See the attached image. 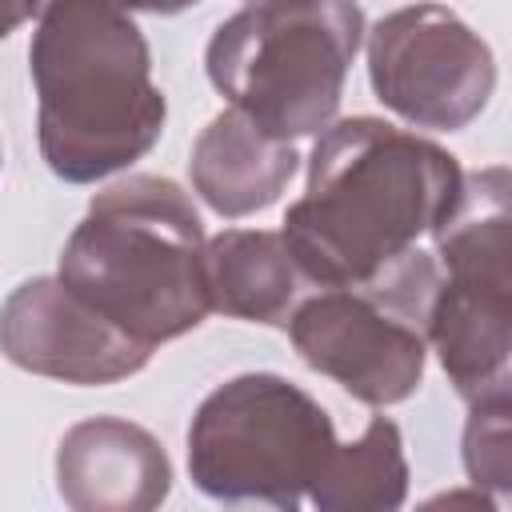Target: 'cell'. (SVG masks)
<instances>
[{"label":"cell","mask_w":512,"mask_h":512,"mask_svg":"<svg viewBox=\"0 0 512 512\" xmlns=\"http://www.w3.org/2000/svg\"><path fill=\"white\" fill-rule=\"evenodd\" d=\"M464 168L448 148L380 116L316 132L308 188L284 212V244L312 288H364L444 220Z\"/></svg>","instance_id":"obj_1"},{"label":"cell","mask_w":512,"mask_h":512,"mask_svg":"<svg viewBox=\"0 0 512 512\" xmlns=\"http://www.w3.org/2000/svg\"><path fill=\"white\" fill-rule=\"evenodd\" d=\"M28 72L44 164L68 184L124 172L164 132L152 48L120 0H36Z\"/></svg>","instance_id":"obj_2"},{"label":"cell","mask_w":512,"mask_h":512,"mask_svg":"<svg viewBox=\"0 0 512 512\" xmlns=\"http://www.w3.org/2000/svg\"><path fill=\"white\" fill-rule=\"evenodd\" d=\"M204 224L192 196L152 172L92 196L60 248L56 276L132 340L156 348L204 324Z\"/></svg>","instance_id":"obj_3"},{"label":"cell","mask_w":512,"mask_h":512,"mask_svg":"<svg viewBox=\"0 0 512 512\" xmlns=\"http://www.w3.org/2000/svg\"><path fill=\"white\" fill-rule=\"evenodd\" d=\"M360 44L356 0H244L212 32L204 72L264 136L300 140L336 120Z\"/></svg>","instance_id":"obj_4"},{"label":"cell","mask_w":512,"mask_h":512,"mask_svg":"<svg viewBox=\"0 0 512 512\" xmlns=\"http://www.w3.org/2000/svg\"><path fill=\"white\" fill-rule=\"evenodd\" d=\"M336 444L332 416L276 372L216 384L188 424V476L220 504L296 512Z\"/></svg>","instance_id":"obj_5"},{"label":"cell","mask_w":512,"mask_h":512,"mask_svg":"<svg viewBox=\"0 0 512 512\" xmlns=\"http://www.w3.org/2000/svg\"><path fill=\"white\" fill-rule=\"evenodd\" d=\"M364 44L376 100L412 128L460 132L496 92L488 40L444 4H404L364 28Z\"/></svg>","instance_id":"obj_6"},{"label":"cell","mask_w":512,"mask_h":512,"mask_svg":"<svg viewBox=\"0 0 512 512\" xmlns=\"http://www.w3.org/2000/svg\"><path fill=\"white\" fill-rule=\"evenodd\" d=\"M284 328L312 372L372 408L408 400L424 380V328L372 288H312Z\"/></svg>","instance_id":"obj_7"},{"label":"cell","mask_w":512,"mask_h":512,"mask_svg":"<svg viewBox=\"0 0 512 512\" xmlns=\"http://www.w3.org/2000/svg\"><path fill=\"white\" fill-rule=\"evenodd\" d=\"M0 352L32 376L84 388L128 380L152 360L148 344L100 316L60 276H32L8 292L0 304Z\"/></svg>","instance_id":"obj_8"},{"label":"cell","mask_w":512,"mask_h":512,"mask_svg":"<svg viewBox=\"0 0 512 512\" xmlns=\"http://www.w3.org/2000/svg\"><path fill=\"white\" fill-rule=\"evenodd\" d=\"M56 492L76 512H148L172 492V460L148 428L88 416L60 436Z\"/></svg>","instance_id":"obj_9"},{"label":"cell","mask_w":512,"mask_h":512,"mask_svg":"<svg viewBox=\"0 0 512 512\" xmlns=\"http://www.w3.org/2000/svg\"><path fill=\"white\" fill-rule=\"evenodd\" d=\"M424 344L436 352L460 400L508 392L512 372V288L436 276L424 316Z\"/></svg>","instance_id":"obj_10"},{"label":"cell","mask_w":512,"mask_h":512,"mask_svg":"<svg viewBox=\"0 0 512 512\" xmlns=\"http://www.w3.org/2000/svg\"><path fill=\"white\" fill-rule=\"evenodd\" d=\"M300 156L292 140L264 136L244 112L228 108L208 120L188 156V176L196 196L224 220L264 212L280 200L296 176Z\"/></svg>","instance_id":"obj_11"},{"label":"cell","mask_w":512,"mask_h":512,"mask_svg":"<svg viewBox=\"0 0 512 512\" xmlns=\"http://www.w3.org/2000/svg\"><path fill=\"white\" fill-rule=\"evenodd\" d=\"M204 284L212 312L284 328L312 292L288 244L272 228H224L204 244Z\"/></svg>","instance_id":"obj_12"},{"label":"cell","mask_w":512,"mask_h":512,"mask_svg":"<svg viewBox=\"0 0 512 512\" xmlns=\"http://www.w3.org/2000/svg\"><path fill=\"white\" fill-rule=\"evenodd\" d=\"M408 500V456L404 436L388 416H372L352 444H332L308 504L316 512H396Z\"/></svg>","instance_id":"obj_13"},{"label":"cell","mask_w":512,"mask_h":512,"mask_svg":"<svg viewBox=\"0 0 512 512\" xmlns=\"http://www.w3.org/2000/svg\"><path fill=\"white\" fill-rule=\"evenodd\" d=\"M472 416L464 424V472L468 484L508 496L512 492V400L508 392L484 396L468 404Z\"/></svg>","instance_id":"obj_14"},{"label":"cell","mask_w":512,"mask_h":512,"mask_svg":"<svg viewBox=\"0 0 512 512\" xmlns=\"http://www.w3.org/2000/svg\"><path fill=\"white\" fill-rule=\"evenodd\" d=\"M36 0H0V40H8L24 20H32Z\"/></svg>","instance_id":"obj_15"},{"label":"cell","mask_w":512,"mask_h":512,"mask_svg":"<svg viewBox=\"0 0 512 512\" xmlns=\"http://www.w3.org/2000/svg\"><path fill=\"white\" fill-rule=\"evenodd\" d=\"M128 12H156V16H172V12H184L200 0H120Z\"/></svg>","instance_id":"obj_16"},{"label":"cell","mask_w":512,"mask_h":512,"mask_svg":"<svg viewBox=\"0 0 512 512\" xmlns=\"http://www.w3.org/2000/svg\"><path fill=\"white\" fill-rule=\"evenodd\" d=\"M0 164H4V148H0Z\"/></svg>","instance_id":"obj_17"}]
</instances>
